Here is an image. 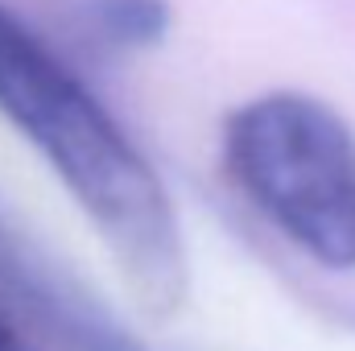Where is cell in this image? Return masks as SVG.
Returning <instances> with one entry per match:
<instances>
[{"label":"cell","mask_w":355,"mask_h":351,"mask_svg":"<svg viewBox=\"0 0 355 351\" xmlns=\"http://www.w3.org/2000/svg\"><path fill=\"white\" fill-rule=\"evenodd\" d=\"M0 116L25 132L83 207L132 298L149 314H174L190 289V261L162 178L87 83L8 4H0Z\"/></svg>","instance_id":"obj_1"},{"label":"cell","mask_w":355,"mask_h":351,"mask_svg":"<svg viewBox=\"0 0 355 351\" xmlns=\"http://www.w3.org/2000/svg\"><path fill=\"white\" fill-rule=\"evenodd\" d=\"M223 166L293 248L327 268H355V128L327 99L265 91L232 108Z\"/></svg>","instance_id":"obj_2"},{"label":"cell","mask_w":355,"mask_h":351,"mask_svg":"<svg viewBox=\"0 0 355 351\" xmlns=\"http://www.w3.org/2000/svg\"><path fill=\"white\" fill-rule=\"evenodd\" d=\"M79 12L112 50H149L170 33L166 0H79Z\"/></svg>","instance_id":"obj_3"},{"label":"cell","mask_w":355,"mask_h":351,"mask_svg":"<svg viewBox=\"0 0 355 351\" xmlns=\"http://www.w3.org/2000/svg\"><path fill=\"white\" fill-rule=\"evenodd\" d=\"M0 351H29L21 327H17V318H12V302L4 293H0Z\"/></svg>","instance_id":"obj_4"}]
</instances>
